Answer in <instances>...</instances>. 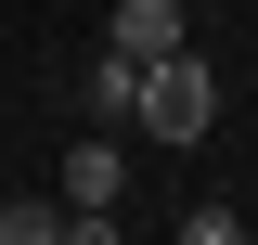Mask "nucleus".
Segmentation results:
<instances>
[{
    "label": "nucleus",
    "mask_w": 258,
    "mask_h": 245,
    "mask_svg": "<svg viewBox=\"0 0 258 245\" xmlns=\"http://www.w3.org/2000/svg\"><path fill=\"white\" fill-rule=\"evenodd\" d=\"M181 245H245V219H232V207H194V219H181Z\"/></svg>",
    "instance_id": "nucleus-7"
},
{
    "label": "nucleus",
    "mask_w": 258,
    "mask_h": 245,
    "mask_svg": "<svg viewBox=\"0 0 258 245\" xmlns=\"http://www.w3.org/2000/svg\"><path fill=\"white\" fill-rule=\"evenodd\" d=\"M64 245H129V232H116V207H64Z\"/></svg>",
    "instance_id": "nucleus-6"
},
{
    "label": "nucleus",
    "mask_w": 258,
    "mask_h": 245,
    "mask_svg": "<svg viewBox=\"0 0 258 245\" xmlns=\"http://www.w3.org/2000/svg\"><path fill=\"white\" fill-rule=\"evenodd\" d=\"M129 194V142H78L64 155V207H116Z\"/></svg>",
    "instance_id": "nucleus-3"
},
{
    "label": "nucleus",
    "mask_w": 258,
    "mask_h": 245,
    "mask_svg": "<svg viewBox=\"0 0 258 245\" xmlns=\"http://www.w3.org/2000/svg\"><path fill=\"white\" fill-rule=\"evenodd\" d=\"M116 52H129V65L194 52V13H181V0H116Z\"/></svg>",
    "instance_id": "nucleus-2"
},
{
    "label": "nucleus",
    "mask_w": 258,
    "mask_h": 245,
    "mask_svg": "<svg viewBox=\"0 0 258 245\" xmlns=\"http://www.w3.org/2000/svg\"><path fill=\"white\" fill-rule=\"evenodd\" d=\"M0 245H64V194H0Z\"/></svg>",
    "instance_id": "nucleus-4"
},
{
    "label": "nucleus",
    "mask_w": 258,
    "mask_h": 245,
    "mask_svg": "<svg viewBox=\"0 0 258 245\" xmlns=\"http://www.w3.org/2000/svg\"><path fill=\"white\" fill-rule=\"evenodd\" d=\"M129 103H142V65L103 52V65H91V116H129Z\"/></svg>",
    "instance_id": "nucleus-5"
},
{
    "label": "nucleus",
    "mask_w": 258,
    "mask_h": 245,
    "mask_svg": "<svg viewBox=\"0 0 258 245\" xmlns=\"http://www.w3.org/2000/svg\"><path fill=\"white\" fill-rule=\"evenodd\" d=\"M129 129H142V142H207V129H220V78H207L194 52L142 65V103H129Z\"/></svg>",
    "instance_id": "nucleus-1"
}]
</instances>
